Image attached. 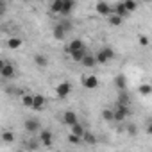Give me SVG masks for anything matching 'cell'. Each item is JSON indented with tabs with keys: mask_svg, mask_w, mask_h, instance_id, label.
Returning <instances> with one entry per match:
<instances>
[{
	"mask_svg": "<svg viewBox=\"0 0 152 152\" xmlns=\"http://www.w3.org/2000/svg\"><path fill=\"white\" fill-rule=\"evenodd\" d=\"M95 57H97V64H106V63H109L115 57V50L109 48V47H104V48H100L95 54Z\"/></svg>",
	"mask_w": 152,
	"mask_h": 152,
	"instance_id": "cell-1",
	"label": "cell"
},
{
	"mask_svg": "<svg viewBox=\"0 0 152 152\" xmlns=\"http://www.w3.org/2000/svg\"><path fill=\"white\" fill-rule=\"evenodd\" d=\"M113 111H115V122H124V120L131 115L129 106H120V104H116V106L113 107Z\"/></svg>",
	"mask_w": 152,
	"mask_h": 152,
	"instance_id": "cell-2",
	"label": "cell"
},
{
	"mask_svg": "<svg viewBox=\"0 0 152 152\" xmlns=\"http://www.w3.org/2000/svg\"><path fill=\"white\" fill-rule=\"evenodd\" d=\"M15 73H16V68H15V64H11V63H6V61H2V63H0V75H2L4 79H11V77H15Z\"/></svg>",
	"mask_w": 152,
	"mask_h": 152,
	"instance_id": "cell-3",
	"label": "cell"
},
{
	"mask_svg": "<svg viewBox=\"0 0 152 152\" xmlns=\"http://www.w3.org/2000/svg\"><path fill=\"white\" fill-rule=\"evenodd\" d=\"M70 93H72V84H70L68 81H63V83H59V84L56 86V95H57L59 99H66Z\"/></svg>",
	"mask_w": 152,
	"mask_h": 152,
	"instance_id": "cell-4",
	"label": "cell"
},
{
	"mask_svg": "<svg viewBox=\"0 0 152 152\" xmlns=\"http://www.w3.org/2000/svg\"><path fill=\"white\" fill-rule=\"evenodd\" d=\"M23 127H25V131H27V132L34 134V132H38V131L41 129V124H39V120H38V118H27V120H25V124H23Z\"/></svg>",
	"mask_w": 152,
	"mask_h": 152,
	"instance_id": "cell-5",
	"label": "cell"
},
{
	"mask_svg": "<svg viewBox=\"0 0 152 152\" xmlns=\"http://www.w3.org/2000/svg\"><path fill=\"white\" fill-rule=\"evenodd\" d=\"M83 48H84V41H83L81 38H75V39H72V41L66 45V52H68V54H73V52L83 50Z\"/></svg>",
	"mask_w": 152,
	"mask_h": 152,
	"instance_id": "cell-6",
	"label": "cell"
},
{
	"mask_svg": "<svg viewBox=\"0 0 152 152\" xmlns=\"http://www.w3.org/2000/svg\"><path fill=\"white\" fill-rule=\"evenodd\" d=\"M63 122H64L68 127L77 125V124H79V120H77V113H75V111H64V113H63Z\"/></svg>",
	"mask_w": 152,
	"mask_h": 152,
	"instance_id": "cell-7",
	"label": "cell"
},
{
	"mask_svg": "<svg viewBox=\"0 0 152 152\" xmlns=\"http://www.w3.org/2000/svg\"><path fill=\"white\" fill-rule=\"evenodd\" d=\"M95 9H97V13H99V15L107 16V18L113 15V6H109L107 2H99V4L95 6Z\"/></svg>",
	"mask_w": 152,
	"mask_h": 152,
	"instance_id": "cell-8",
	"label": "cell"
},
{
	"mask_svg": "<svg viewBox=\"0 0 152 152\" xmlns=\"http://www.w3.org/2000/svg\"><path fill=\"white\" fill-rule=\"evenodd\" d=\"M113 84H115V88L118 91H127V77H125L124 73H118L116 75L115 81H113Z\"/></svg>",
	"mask_w": 152,
	"mask_h": 152,
	"instance_id": "cell-9",
	"label": "cell"
},
{
	"mask_svg": "<svg viewBox=\"0 0 152 152\" xmlns=\"http://www.w3.org/2000/svg\"><path fill=\"white\" fill-rule=\"evenodd\" d=\"M39 141H41L43 147H52V143H54V136H52V132H50L48 129H43L41 134H39Z\"/></svg>",
	"mask_w": 152,
	"mask_h": 152,
	"instance_id": "cell-10",
	"label": "cell"
},
{
	"mask_svg": "<svg viewBox=\"0 0 152 152\" xmlns=\"http://www.w3.org/2000/svg\"><path fill=\"white\" fill-rule=\"evenodd\" d=\"M113 15H116V16H120V18H129L131 16V13L125 9V6H124V2H118V4H115V7H113Z\"/></svg>",
	"mask_w": 152,
	"mask_h": 152,
	"instance_id": "cell-11",
	"label": "cell"
},
{
	"mask_svg": "<svg viewBox=\"0 0 152 152\" xmlns=\"http://www.w3.org/2000/svg\"><path fill=\"white\" fill-rule=\"evenodd\" d=\"M83 84H84L86 90H95L99 86V79L95 77V75H88V77L83 79Z\"/></svg>",
	"mask_w": 152,
	"mask_h": 152,
	"instance_id": "cell-12",
	"label": "cell"
},
{
	"mask_svg": "<svg viewBox=\"0 0 152 152\" xmlns=\"http://www.w3.org/2000/svg\"><path fill=\"white\" fill-rule=\"evenodd\" d=\"M52 36H54L57 41H63V39L66 38V31L63 29V25H61V23L54 25V29H52Z\"/></svg>",
	"mask_w": 152,
	"mask_h": 152,
	"instance_id": "cell-13",
	"label": "cell"
},
{
	"mask_svg": "<svg viewBox=\"0 0 152 152\" xmlns=\"http://www.w3.org/2000/svg\"><path fill=\"white\" fill-rule=\"evenodd\" d=\"M45 104H47V99L43 95H34V106H32L34 111H43Z\"/></svg>",
	"mask_w": 152,
	"mask_h": 152,
	"instance_id": "cell-14",
	"label": "cell"
},
{
	"mask_svg": "<svg viewBox=\"0 0 152 152\" xmlns=\"http://www.w3.org/2000/svg\"><path fill=\"white\" fill-rule=\"evenodd\" d=\"M63 6H64V0H54L50 4V13L52 15H63Z\"/></svg>",
	"mask_w": 152,
	"mask_h": 152,
	"instance_id": "cell-15",
	"label": "cell"
},
{
	"mask_svg": "<svg viewBox=\"0 0 152 152\" xmlns=\"http://www.w3.org/2000/svg\"><path fill=\"white\" fill-rule=\"evenodd\" d=\"M86 56H88V50H86V48H83V50H77V52L70 54L72 61H75V63H83V59H84Z\"/></svg>",
	"mask_w": 152,
	"mask_h": 152,
	"instance_id": "cell-16",
	"label": "cell"
},
{
	"mask_svg": "<svg viewBox=\"0 0 152 152\" xmlns=\"http://www.w3.org/2000/svg\"><path fill=\"white\" fill-rule=\"evenodd\" d=\"M75 9V2L73 0H64V6H63V16H70L72 15V11Z\"/></svg>",
	"mask_w": 152,
	"mask_h": 152,
	"instance_id": "cell-17",
	"label": "cell"
},
{
	"mask_svg": "<svg viewBox=\"0 0 152 152\" xmlns=\"http://www.w3.org/2000/svg\"><path fill=\"white\" fill-rule=\"evenodd\" d=\"M81 64H83V66H86V68H93V66L97 64V57H95L93 54H90V52H88V56L83 59V63H81Z\"/></svg>",
	"mask_w": 152,
	"mask_h": 152,
	"instance_id": "cell-18",
	"label": "cell"
},
{
	"mask_svg": "<svg viewBox=\"0 0 152 152\" xmlns=\"http://www.w3.org/2000/svg\"><path fill=\"white\" fill-rule=\"evenodd\" d=\"M116 104H120V106H129V104H131V95H129V91H120Z\"/></svg>",
	"mask_w": 152,
	"mask_h": 152,
	"instance_id": "cell-19",
	"label": "cell"
},
{
	"mask_svg": "<svg viewBox=\"0 0 152 152\" xmlns=\"http://www.w3.org/2000/svg\"><path fill=\"white\" fill-rule=\"evenodd\" d=\"M34 63H36L39 68H45V66L48 64V59H47L45 54H36V56H34Z\"/></svg>",
	"mask_w": 152,
	"mask_h": 152,
	"instance_id": "cell-20",
	"label": "cell"
},
{
	"mask_svg": "<svg viewBox=\"0 0 152 152\" xmlns=\"http://www.w3.org/2000/svg\"><path fill=\"white\" fill-rule=\"evenodd\" d=\"M2 141L4 143H15V132H11V131H4L2 132Z\"/></svg>",
	"mask_w": 152,
	"mask_h": 152,
	"instance_id": "cell-21",
	"label": "cell"
},
{
	"mask_svg": "<svg viewBox=\"0 0 152 152\" xmlns=\"http://www.w3.org/2000/svg\"><path fill=\"white\" fill-rule=\"evenodd\" d=\"M22 104L25 107H31L32 109V106H34V95H23L22 97Z\"/></svg>",
	"mask_w": 152,
	"mask_h": 152,
	"instance_id": "cell-22",
	"label": "cell"
},
{
	"mask_svg": "<svg viewBox=\"0 0 152 152\" xmlns=\"http://www.w3.org/2000/svg\"><path fill=\"white\" fill-rule=\"evenodd\" d=\"M83 141L84 143H88V145H95L97 143V138H95V134H91V132H84V136H83Z\"/></svg>",
	"mask_w": 152,
	"mask_h": 152,
	"instance_id": "cell-23",
	"label": "cell"
},
{
	"mask_svg": "<svg viewBox=\"0 0 152 152\" xmlns=\"http://www.w3.org/2000/svg\"><path fill=\"white\" fill-rule=\"evenodd\" d=\"M107 22H109V25H113V27H118V25H122L124 18H120V16H116V15H111V16L107 18Z\"/></svg>",
	"mask_w": 152,
	"mask_h": 152,
	"instance_id": "cell-24",
	"label": "cell"
},
{
	"mask_svg": "<svg viewBox=\"0 0 152 152\" xmlns=\"http://www.w3.org/2000/svg\"><path fill=\"white\" fill-rule=\"evenodd\" d=\"M102 118L106 122H115V111L113 109H104L102 111Z\"/></svg>",
	"mask_w": 152,
	"mask_h": 152,
	"instance_id": "cell-25",
	"label": "cell"
},
{
	"mask_svg": "<svg viewBox=\"0 0 152 152\" xmlns=\"http://www.w3.org/2000/svg\"><path fill=\"white\" fill-rule=\"evenodd\" d=\"M84 132H86V131H84V127H83L81 124H77V125H73V127H72V134H75V136H81V138H83Z\"/></svg>",
	"mask_w": 152,
	"mask_h": 152,
	"instance_id": "cell-26",
	"label": "cell"
},
{
	"mask_svg": "<svg viewBox=\"0 0 152 152\" xmlns=\"http://www.w3.org/2000/svg\"><path fill=\"white\" fill-rule=\"evenodd\" d=\"M7 47H9V48H20V47H22V39H20V38H9Z\"/></svg>",
	"mask_w": 152,
	"mask_h": 152,
	"instance_id": "cell-27",
	"label": "cell"
},
{
	"mask_svg": "<svg viewBox=\"0 0 152 152\" xmlns=\"http://www.w3.org/2000/svg\"><path fill=\"white\" fill-rule=\"evenodd\" d=\"M25 148H27L29 152H34V150H38V148H39V143H38L36 140H29V141L25 143Z\"/></svg>",
	"mask_w": 152,
	"mask_h": 152,
	"instance_id": "cell-28",
	"label": "cell"
},
{
	"mask_svg": "<svg viewBox=\"0 0 152 152\" xmlns=\"http://www.w3.org/2000/svg\"><path fill=\"white\" fill-rule=\"evenodd\" d=\"M57 23H61V25H63V29H64L66 32H70V31L73 29V22H72L70 18H66V20H61V22H57Z\"/></svg>",
	"mask_w": 152,
	"mask_h": 152,
	"instance_id": "cell-29",
	"label": "cell"
},
{
	"mask_svg": "<svg viewBox=\"0 0 152 152\" xmlns=\"http://www.w3.org/2000/svg\"><path fill=\"white\" fill-rule=\"evenodd\" d=\"M138 91H140V95H143V97H145V95H150V93H152V86H150V84H141V86L138 88Z\"/></svg>",
	"mask_w": 152,
	"mask_h": 152,
	"instance_id": "cell-30",
	"label": "cell"
},
{
	"mask_svg": "<svg viewBox=\"0 0 152 152\" xmlns=\"http://www.w3.org/2000/svg\"><path fill=\"white\" fill-rule=\"evenodd\" d=\"M124 6H125V9H127L129 13L136 11V7H138V4H136V2H132V0H125V2H124Z\"/></svg>",
	"mask_w": 152,
	"mask_h": 152,
	"instance_id": "cell-31",
	"label": "cell"
},
{
	"mask_svg": "<svg viewBox=\"0 0 152 152\" xmlns=\"http://www.w3.org/2000/svg\"><path fill=\"white\" fill-rule=\"evenodd\" d=\"M68 141H70V143H73V145H79V143L83 141V138H81V136H75V134H72V132H70V134H68Z\"/></svg>",
	"mask_w": 152,
	"mask_h": 152,
	"instance_id": "cell-32",
	"label": "cell"
},
{
	"mask_svg": "<svg viewBox=\"0 0 152 152\" xmlns=\"http://www.w3.org/2000/svg\"><path fill=\"white\" fill-rule=\"evenodd\" d=\"M138 43H140L141 47H147V45H148V38L141 34V36H138Z\"/></svg>",
	"mask_w": 152,
	"mask_h": 152,
	"instance_id": "cell-33",
	"label": "cell"
},
{
	"mask_svg": "<svg viewBox=\"0 0 152 152\" xmlns=\"http://www.w3.org/2000/svg\"><path fill=\"white\" fill-rule=\"evenodd\" d=\"M127 132H131L132 136H134V134H138V129H136V125H134V124H129V127H127Z\"/></svg>",
	"mask_w": 152,
	"mask_h": 152,
	"instance_id": "cell-34",
	"label": "cell"
},
{
	"mask_svg": "<svg viewBox=\"0 0 152 152\" xmlns=\"http://www.w3.org/2000/svg\"><path fill=\"white\" fill-rule=\"evenodd\" d=\"M147 132H148V134H152V120H150V122H148V125H147Z\"/></svg>",
	"mask_w": 152,
	"mask_h": 152,
	"instance_id": "cell-35",
	"label": "cell"
},
{
	"mask_svg": "<svg viewBox=\"0 0 152 152\" xmlns=\"http://www.w3.org/2000/svg\"><path fill=\"white\" fill-rule=\"evenodd\" d=\"M16 152H23V150H16Z\"/></svg>",
	"mask_w": 152,
	"mask_h": 152,
	"instance_id": "cell-36",
	"label": "cell"
}]
</instances>
